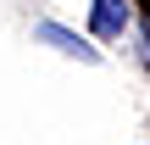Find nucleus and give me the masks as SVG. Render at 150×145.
<instances>
[{"instance_id":"f257e3e1","label":"nucleus","mask_w":150,"mask_h":145,"mask_svg":"<svg viewBox=\"0 0 150 145\" xmlns=\"http://www.w3.org/2000/svg\"><path fill=\"white\" fill-rule=\"evenodd\" d=\"M128 22H134L128 0H89V34L95 39H122Z\"/></svg>"},{"instance_id":"f03ea898","label":"nucleus","mask_w":150,"mask_h":145,"mask_svg":"<svg viewBox=\"0 0 150 145\" xmlns=\"http://www.w3.org/2000/svg\"><path fill=\"white\" fill-rule=\"evenodd\" d=\"M33 39L39 45H50V50H61V56H78V61H100V50L95 45H83L72 28H61V22H39L33 28Z\"/></svg>"},{"instance_id":"7ed1b4c3","label":"nucleus","mask_w":150,"mask_h":145,"mask_svg":"<svg viewBox=\"0 0 150 145\" xmlns=\"http://www.w3.org/2000/svg\"><path fill=\"white\" fill-rule=\"evenodd\" d=\"M139 39H145V56H150V17L139 22Z\"/></svg>"},{"instance_id":"20e7f679","label":"nucleus","mask_w":150,"mask_h":145,"mask_svg":"<svg viewBox=\"0 0 150 145\" xmlns=\"http://www.w3.org/2000/svg\"><path fill=\"white\" fill-rule=\"evenodd\" d=\"M145 11H150V0H145Z\"/></svg>"}]
</instances>
